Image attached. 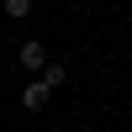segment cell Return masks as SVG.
Wrapping results in <instances>:
<instances>
[{"label":"cell","mask_w":132,"mask_h":132,"mask_svg":"<svg viewBox=\"0 0 132 132\" xmlns=\"http://www.w3.org/2000/svg\"><path fill=\"white\" fill-rule=\"evenodd\" d=\"M48 95H53V85L37 74V79H32L27 90H21V111H42V106H48Z\"/></svg>","instance_id":"obj_1"},{"label":"cell","mask_w":132,"mask_h":132,"mask_svg":"<svg viewBox=\"0 0 132 132\" xmlns=\"http://www.w3.org/2000/svg\"><path fill=\"white\" fill-rule=\"evenodd\" d=\"M16 58H21V69H32V74H42V63H48V48H42V42L32 37V42H21V53H16Z\"/></svg>","instance_id":"obj_2"},{"label":"cell","mask_w":132,"mask_h":132,"mask_svg":"<svg viewBox=\"0 0 132 132\" xmlns=\"http://www.w3.org/2000/svg\"><path fill=\"white\" fill-rule=\"evenodd\" d=\"M42 79H48V85H53V90H58V85H63V79H69V69H63V63H53V58H48V63H42Z\"/></svg>","instance_id":"obj_3"},{"label":"cell","mask_w":132,"mask_h":132,"mask_svg":"<svg viewBox=\"0 0 132 132\" xmlns=\"http://www.w3.org/2000/svg\"><path fill=\"white\" fill-rule=\"evenodd\" d=\"M5 16H11V21H27V16H32V0H5Z\"/></svg>","instance_id":"obj_4"}]
</instances>
